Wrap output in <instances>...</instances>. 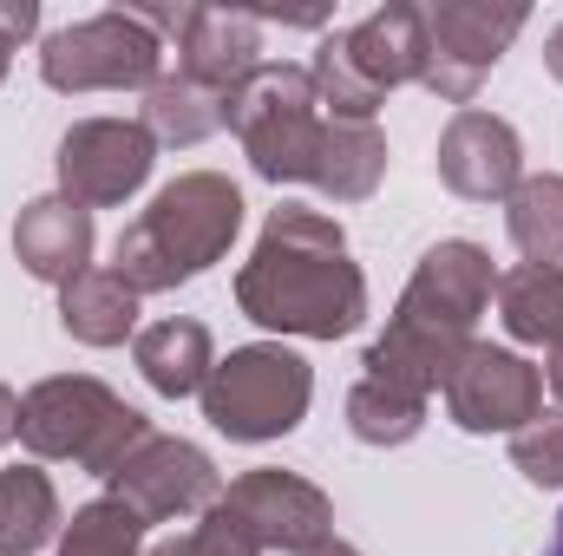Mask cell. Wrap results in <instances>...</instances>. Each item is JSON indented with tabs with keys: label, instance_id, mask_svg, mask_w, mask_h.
I'll list each match as a JSON object with an SVG mask.
<instances>
[{
	"label": "cell",
	"instance_id": "6da1fadb",
	"mask_svg": "<svg viewBox=\"0 0 563 556\" xmlns=\"http://www.w3.org/2000/svg\"><path fill=\"white\" fill-rule=\"evenodd\" d=\"M236 308L295 341H341L367 321V276L347 256V230L321 210L276 203L263 216L256 256L236 269Z\"/></svg>",
	"mask_w": 563,
	"mask_h": 556
},
{
	"label": "cell",
	"instance_id": "7a4b0ae2",
	"mask_svg": "<svg viewBox=\"0 0 563 556\" xmlns=\"http://www.w3.org/2000/svg\"><path fill=\"white\" fill-rule=\"evenodd\" d=\"M492 294H498V269L478 243H465V236L432 243L413 281H407V294H400V308H394V321H387V334L361 360L367 380H387V387L420 393V400L445 393V380L465 360L472 327L492 308Z\"/></svg>",
	"mask_w": 563,
	"mask_h": 556
},
{
	"label": "cell",
	"instance_id": "3957f363",
	"mask_svg": "<svg viewBox=\"0 0 563 556\" xmlns=\"http://www.w3.org/2000/svg\"><path fill=\"white\" fill-rule=\"evenodd\" d=\"M243 230V190L223 170H184L170 177L139 223H125L112 249V276L132 294H164L177 281H197L230 256Z\"/></svg>",
	"mask_w": 563,
	"mask_h": 556
},
{
	"label": "cell",
	"instance_id": "277c9868",
	"mask_svg": "<svg viewBox=\"0 0 563 556\" xmlns=\"http://www.w3.org/2000/svg\"><path fill=\"white\" fill-rule=\"evenodd\" d=\"M144 438H151V419L92 374H53L20 400V445L33 458H73L92 478H112Z\"/></svg>",
	"mask_w": 563,
	"mask_h": 556
},
{
	"label": "cell",
	"instance_id": "5b68a950",
	"mask_svg": "<svg viewBox=\"0 0 563 556\" xmlns=\"http://www.w3.org/2000/svg\"><path fill=\"white\" fill-rule=\"evenodd\" d=\"M203 419L236 438V445H269V438H288L301 419H308V400H314V374L295 347L282 341H250V347H230V360L210 367L203 380Z\"/></svg>",
	"mask_w": 563,
	"mask_h": 556
},
{
	"label": "cell",
	"instance_id": "8992f818",
	"mask_svg": "<svg viewBox=\"0 0 563 556\" xmlns=\"http://www.w3.org/2000/svg\"><path fill=\"white\" fill-rule=\"evenodd\" d=\"M230 132L243 138V157L269 184H308L314 151L328 132V112L314 99L308 66H256L243 92L230 99Z\"/></svg>",
	"mask_w": 563,
	"mask_h": 556
},
{
	"label": "cell",
	"instance_id": "52a82bcc",
	"mask_svg": "<svg viewBox=\"0 0 563 556\" xmlns=\"http://www.w3.org/2000/svg\"><path fill=\"white\" fill-rule=\"evenodd\" d=\"M40 79L53 92H151L164 79V40L144 26L139 7H106L46 33Z\"/></svg>",
	"mask_w": 563,
	"mask_h": 556
},
{
	"label": "cell",
	"instance_id": "ba28073f",
	"mask_svg": "<svg viewBox=\"0 0 563 556\" xmlns=\"http://www.w3.org/2000/svg\"><path fill=\"white\" fill-rule=\"evenodd\" d=\"M426 13V73L420 86L445 105H472L478 86L492 79V66L511 53V40L525 33V7H492V0H432Z\"/></svg>",
	"mask_w": 563,
	"mask_h": 556
},
{
	"label": "cell",
	"instance_id": "9c48e42d",
	"mask_svg": "<svg viewBox=\"0 0 563 556\" xmlns=\"http://www.w3.org/2000/svg\"><path fill=\"white\" fill-rule=\"evenodd\" d=\"M217 511H223L256 551L308 556L314 544L334 537V498H328L321 485H308L301 471H276V465L243 471V478L217 498Z\"/></svg>",
	"mask_w": 563,
	"mask_h": 556
},
{
	"label": "cell",
	"instance_id": "30bf717a",
	"mask_svg": "<svg viewBox=\"0 0 563 556\" xmlns=\"http://www.w3.org/2000/svg\"><path fill=\"white\" fill-rule=\"evenodd\" d=\"M106 485H112L106 498H119L132 518H144V531L177 524V518H203L223 498V478H217L210 452L190 445V438H164V432H151Z\"/></svg>",
	"mask_w": 563,
	"mask_h": 556
},
{
	"label": "cell",
	"instance_id": "8fae6325",
	"mask_svg": "<svg viewBox=\"0 0 563 556\" xmlns=\"http://www.w3.org/2000/svg\"><path fill=\"white\" fill-rule=\"evenodd\" d=\"M151 164H157V144H151V132L132 125V119H79V125L59 138V157H53L59 197L86 203V210H112V203H125L132 190H144Z\"/></svg>",
	"mask_w": 563,
	"mask_h": 556
},
{
	"label": "cell",
	"instance_id": "7c38bea8",
	"mask_svg": "<svg viewBox=\"0 0 563 556\" xmlns=\"http://www.w3.org/2000/svg\"><path fill=\"white\" fill-rule=\"evenodd\" d=\"M445 413L459 432H525L544 413V367H531L511 347L472 341L445 380Z\"/></svg>",
	"mask_w": 563,
	"mask_h": 556
},
{
	"label": "cell",
	"instance_id": "4fadbf2b",
	"mask_svg": "<svg viewBox=\"0 0 563 556\" xmlns=\"http://www.w3.org/2000/svg\"><path fill=\"white\" fill-rule=\"evenodd\" d=\"M432 164H439V184H445L452 197H465V203H498V197H511L518 177H525V144L511 132V119L465 105V112H452V125L439 132V157H432Z\"/></svg>",
	"mask_w": 563,
	"mask_h": 556
},
{
	"label": "cell",
	"instance_id": "5bb4252c",
	"mask_svg": "<svg viewBox=\"0 0 563 556\" xmlns=\"http://www.w3.org/2000/svg\"><path fill=\"white\" fill-rule=\"evenodd\" d=\"M263 66V20L250 7H190L177 33V73L217 92H243V79Z\"/></svg>",
	"mask_w": 563,
	"mask_h": 556
},
{
	"label": "cell",
	"instance_id": "9a60e30c",
	"mask_svg": "<svg viewBox=\"0 0 563 556\" xmlns=\"http://www.w3.org/2000/svg\"><path fill=\"white\" fill-rule=\"evenodd\" d=\"M92 243H99L92 236V210L73 203V197H33L13 216V256H20V269L33 281L66 288L73 276H86L92 269Z\"/></svg>",
	"mask_w": 563,
	"mask_h": 556
},
{
	"label": "cell",
	"instance_id": "2e32d148",
	"mask_svg": "<svg viewBox=\"0 0 563 556\" xmlns=\"http://www.w3.org/2000/svg\"><path fill=\"white\" fill-rule=\"evenodd\" d=\"M341 46L354 59V73L387 99L394 86H420L426 73V13L413 0H387L374 7L361 26H341Z\"/></svg>",
	"mask_w": 563,
	"mask_h": 556
},
{
	"label": "cell",
	"instance_id": "e0dca14e",
	"mask_svg": "<svg viewBox=\"0 0 563 556\" xmlns=\"http://www.w3.org/2000/svg\"><path fill=\"white\" fill-rule=\"evenodd\" d=\"M132 354H139V374L151 380V393H164V400L203 393V380H210V367H217V341H210V327L190 321V314L151 321L139 341H132Z\"/></svg>",
	"mask_w": 563,
	"mask_h": 556
},
{
	"label": "cell",
	"instance_id": "ac0fdd59",
	"mask_svg": "<svg viewBox=\"0 0 563 556\" xmlns=\"http://www.w3.org/2000/svg\"><path fill=\"white\" fill-rule=\"evenodd\" d=\"M387 177V138L380 125H354V119H328L321 151H314V190L334 203H367Z\"/></svg>",
	"mask_w": 563,
	"mask_h": 556
},
{
	"label": "cell",
	"instance_id": "d6986e66",
	"mask_svg": "<svg viewBox=\"0 0 563 556\" xmlns=\"http://www.w3.org/2000/svg\"><path fill=\"white\" fill-rule=\"evenodd\" d=\"M59 327L79 347H119L139 334V294L112 269H86L59 288Z\"/></svg>",
	"mask_w": 563,
	"mask_h": 556
},
{
	"label": "cell",
	"instance_id": "ffe728a7",
	"mask_svg": "<svg viewBox=\"0 0 563 556\" xmlns=\"http://www.w3.org/2000/svg\"><path fill=\"white\" fill-rule=\"evenodd\" d=\"M498 321L525 347H563V269L558 263H518L498 276Z\"/></svg>",
	"mask_w": 563,
	"mask_h": 556
},
{
	"label": "cell",
	"instance_id": "44dd1931",
	"mask_svg": "<svg viewBox=\"0 0 563 556\" xmlns=\"http://www.w3.org/2000/svg\"><path fill=\"white\" fill-rule=\"evenodd\" d=\"M139 125L151 132V144H177V151H184V144H203V138H217V132L230 125V92L170 73V79H157V86L144 92Z\"/></svg>",
	"mask_w": 563,
	"mask_h": 556
},
{
	"label": "cell",
	"instance_id": "7402d4cb",
	"mask_svg": "<svg viewBox=\"0 0 563 556\" xmlns=\"http://www.w3.org/2000/svg\"><path fill=\"white\" fill-rule=\"evenodd\" d=\"M66 518H59V491L40 465H13L0 471V556H40L59 544Z\"/></svg>",
	"mask_w": 563,
	"mask_h": 556
},
{
	"label": "cell",
	"instance_id": "603a6c76",
	"mask_svg": "<svg viewBox=\"0 0 563 556\" xmlns=\"http://www.w3.org/2000/svg\"><path fill=\"white\" fill-rule=\"evenodd\" d=\"M505 230H511V249L525 263H563V177L558 170L518 177V190L505 197Z\"/></svg>",
	"mask_w": 563,
	"mask_h": 556
},
{
	"label": "cell",
	"instance_id": "cb8c5ba5",
	"mask_svg": "<svg viewBox=\"0 0 563 556\" xmlns=\"http://www.w3.org/2000/svg\"><path fill=\"white\" fill-rule=\"evenodd\" d=\"M420 425H426L420 393H400L387 380H361L347 393V432L361 445H407V438H420Z\"/></svg>",
	"mask_w": 563,
	"mask_h": 556
},
{
	"label": "cell",
	"instance_id": "d4e9b609",
	"mask_svg": "<svg viewBox=\"0 0 563 556\" xmlns=\"http://www.w3.org/2000/svg\"><path fill=\"white\" fill-rule=\"evenodd\" d=\"M53 556H144V518H132L119 498H92L73 511Z\"/></svg>",
	"mask_w": 563,
	"mask_h": 556
},
{
	"label": "cell",
	"instance_id": "484cf974",
	"mask_svg": "<svg viewBox=\"0 0 563 556\" xmlns=\"http://www.w3.org/2000/svg\"><path fill=\"white\" fill-rule=\"evenodd\" d=\"M308 79H314V99L328 105V119H354V125H374V112L387 105L361 73H354V59H347V46H341V33H328L321 46H314V66H308Z\"/></svg>",
	"mask_w": 563,
	"mask_h": 556
},
{
	"label": "cell",
	"instance_id": "4316f807",
	"mask_svg": "<svg viewBox=\"0 0 563 556\" xmlns=\"http://www.w3.org/2000/svg\"><path fill=\"white\" fill-rule=\"evenodd\" d=\"M511 465L525 471V485L563 491V413H538L525 432H511Z\"/></svg>",
	"mask_w": 563,
	"mask_h": 556
},
{
	"label": "cell",
	"instance_id": "83f0119b",
	"mask_svg": "<svg viewBox=\"0 0 563 556\" xmlns=\"http://www.w3.org/2000/svg\"><path fill=\"white\" fill-rule=\"evenodd\" d=\"M151 556H263V551H256V544H250V537H243V531H236V524L217 511V504H210L197 531H184V537L157 544Z\"/></svg>",
	"mask_w": 563,
	"mask_h": 556
},
{
	"label": "cell",
	"instance_id": "f1b7e54d",
	"mask_svg": "<svg viewBox=\"0 0 563 556\" xmlns=\"http://www.w3.org/2000/svg\"><path fill=\"white\" fill-rule=\"evenodd\" d=\"M33 26H40V7L33 0H0V79H7L20 40H33Z\"/></svg>",
	"mask_w": 563,
	"mask_h": 556
},
{
	"label": "cell",
	"instance_id": "f546056e",
	"mask_svg": "<svg viewBox=\"0 0 563 556\" xmlns=\"http://www.w3.org/2000/svg\"><path fill=\"white\" fill-rule=\"evenodd\" d=\"M7 438H20V393L13 387H0V445Z\"/></svg>",
	"mask_w": 563,
	"mask_h": 556
},
{
	"label": "cell",
	"instance_id": "4dcf8cb0",
	"mask_svg": "<svg viewBox=\"0 0 563 556\" xmlns=\"http://www.w3.org/2000/svg\"><path fill=\"white\" fill-rule=\"evenodd\" d=\"M544 66H551V79L563 86V26L551 33V40H544Z\"/></svg>",
	"mask_w": 563,
	"mask_h": 556
},
{
	"label": "cell",
	"instance_id": "1f68e13d",
	"mask_svg": "<svg viewBox=\"0 0 563 556\" xmlns=\"http://www.w3.org/2000/svg\"><path fill=\"white\" fill-rule=\"evenodd\" d=\"M544 387H551V393H558V400H563V347H558V354H551V367H544Z\"/></svg>",
	"mask_w": 563,
	"mask_h": 556
},
{
	"label": "cell",
	"instance_id": "d6a6232c",
	"mask_svg": "<svg viewBox=\"0 0 563 556\" xmlns=\"http://www.w3.org/2000/svg\"><path fill=\"white\" fill-rule=\"evenodd\" d=\"M308 556H361V551H354V544H341V537H328V544H314Z\"/></svg>",
	"mask_w": 563,
	"mask_h": 556
},
{
	"label": "cell",
	"instance_id": "836d02e7",
	"mask_svg": "<svg viewBox=\"0 0 563 556\" xmlns=\"http://www.w3.org/2000/svg\"><path fill=\"white\" fill-rule=\"evenodd\" d=\"M544 556H563V518H558V537H551V551Z\"/></svg>",
	"mask_w": 563,
	"mask_h": 556
}]
</instances>
